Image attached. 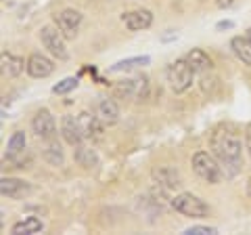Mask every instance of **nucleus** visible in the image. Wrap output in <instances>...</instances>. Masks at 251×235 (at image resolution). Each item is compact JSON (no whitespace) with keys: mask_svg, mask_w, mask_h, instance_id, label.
Instances as JSON below:
<instances>
[{"mask_svg":"<svg viewBox=\"0 0 251 235\" xmlns=\"http://www.w3.org/2000/svg\"><path fill=\"white\" fill-rule=\"evenodd\" d=\"M61 135L63 139L67 141L69 145H80L82 141H84V135H82V128H80V124H77V118L74 116H65L61 120Z\"/></svg>","mask_w":251,"mask_h":235,"instance_id":"nucleus-12","label":"nucleus"},{"mask_svg":"<svg viewBox=\"0 0 251 235\" xmlns=\"http://www.w3.org/2000/svg\"><path fill=\"white\" fill-rule=\"evenodd\" d=\"M188 61V65H191L195 69V74H205L211 69V59H209V55L203 51V49H193V51H188V55L184 57Z\"/></svg>","mask_w":251,"mask_h":235,"instance_id":"nucleus-15","label":"nucleus"},{"mask_svg":"<svg viewBox=\"0 0 251 235\" xmlns=\"http://www.w3.org/2000/svg\"><path fill=\"white\" fill-rule=\"evenodd\" d=\"M13 233H40L42 231V221L38 216H27L23 221L13 225Z\"/></svg>","mask_w":251,"mask_h":235,"instance_id":"nucleus-21","label":"nucleus"},{"mask_svg":"<svg viewBox=\"0 0 251 235\" xmlns=\"http://www.w3.org/2000/svg\"><path fill=\"white\" fill-rule=\"evenodd\" d=\"M77 84H80L77 78H65V80H61L59 84L52 86V92L54 95H67V92H72L74 88H77Z\"/></svg>","mask_w":251,"mask_h":235,"instance_id":"nucleus-23","label":"nucleus"},{"mask_svg":"<svg viewBox=\"0 0 251 235\" xmlns=\"http://www.w3.org/2000/svg\"><path fill=\"white\" fill-rule=\"evenodd\" d=\"M27 74L31 78H49L52 72H54V63L46 57V55H40V53H34L31 57L27 59Z\"/></svg>","mask_w":251,"mask_h":235,"instance_id":"nucleus-8","label":"nucleus"},{"mask_svg":"<svg viewBox=\"0 0 251 235\" xmlns=\"http://www.w3.org/2000/svg\"><path fill=\"white\" fill-rule=\"evenodd\" d=\"M216 4L220 6V9H230V6L234 4V0H218Z\"/></svg>","mask_w":251,"mask_h":235,"instance_id":"nucleus-28","label":"nucleus"},{"mask_svg":"<svg viewBox=\"0 0 251 235\" xmlns=\"http://www.w3.org/2000/svg\"><path fill=\"white\" fill-rule=\"evenodd\" d=\"M124 23L130 32H140V29H147L151 28L153 23V13L151 11H132V13H126L124 15Z\"/></svg>","mask_w":251,"mask_h":235,"instance_id":"nucleus-13","label":"nucleus"},{"mask_svg":"<svg viewBox=\"0 0 251 235\" xmlns=\"http://www.w3.org/2000/svg\"><path fill=\"white\" fill-rule=\"evenodd\" d=\"M172 208H174L176 212L191 216V218H203L209 214V206L193 193H178L176 198L172 200Z\"/></svg>","mask_w":251,"mask_h":235,"instance_id":"nucleus-3","label":"nucleus"},{"mask_svg":"<svg viewBox=\"0 0 251 235\" xmlns=\"http://www.w3.org/2000/svg\"><path fill=\"white\" fill-rule=\"evenodd\" d=\"M193 170L197 172V176H201L203 181H207L211 185H218L222 181V170H220V164L211 158L207 151H199L193 155Z\"/></svg>","mask_w":251,"mask_h":235,"instance_id":"nucleus-4","label":"nucleus"},{"mask_svg":"<svg viewBox=\"0 0 251 235\" xmlns=\"http://www.w3.org/2000/svg\"><path fill=\"white\" fill-rule=\"evenodd\" d=\"M230 49L237 55V59L243 61V65H251V40L243 36H234L230 40Z\"/></svg>","mask_w":251,"mask_h":235,"instance_id":"nucleus-18","label":"nucleus"},{"mask_svg":"<svg viewBox=\"0 0 251 235\" xmlns=\"http://www.w3.org/2000/svg\"><path fill=\"white\" fill-rule=\"evenodd\" d=\"M31 130L36 132V137L40 139H54L57 137V122H54V116L49 112V109H40L34 120H31Z\"/></svg>","mask_w":251,"mask_h":235,"instance_id":"nucleus-7","label":"nucleus"},{"mask_svg":"<svg viewBox=\"0 0 251 235\" xmlns=\"http://www.w3.org/2000/svg\"><path fill=\"white\" fill-rule=\"evenodd\" d=\"M77 124H80V128H82L84 139H97V137H100L103 126H105V124L97 118V114L92 116L88 112H82L80 116H77Z\"/></svg>","mask_w":251,"mask_h":235,"instance_id":"nucleus-11","label":"nucleus"},{"mask_svg":"<svg viewBox=\"0 0 251 235\" xmlns=\"http://www.w3.org/2000/svg\"><path fill=\"white\" fill-rule=\"evenodd\" d=\"M214 155L222 162L224 168H230V176L237 175V170L241 166V153H243V143L239 135L226 126H220L211 132V141H209Z\"/></svg>","mask_w":251,"mask_h":235,"instance_id":"nucleus-1","label":"nucleus"},{"mask_svg":"<svg viewBox=\"0 0 251 235\" xmlns=\"http://www.w3.org/2000/svg\"><path fill=\"white\" fill-rule=\"evenodd\" d=\"M23 151H25V132L17 130V132H13V137L6 143V155L13 158V155H21Z\"/></svg>","mask_w":251,"mask_h":235,"instance_id":"nucleus-22","label":"nucleus"},{"mask_svg":"<svg viewBox=\"0 0 251 235\" xmlns=\"http://www.w3.org/2000/svg\"><path fill=\"white\" fill-rule=\"evenodd\" d=\"M97 118L105 126H113L120 120V107H117L113 99H100L97 105Z\"/></svg>","mask_w":251,"mask_h":235,"instance_id":"nucleus-14","label":"nucleus"},{"mask_svg":"<svg viewBox=\"0 0 251 235\" xmlns=\"http://www.w3.org/2000/svg\"><path fill=\"white\" fill-rule=\"evenodd\" d=\"M138 80H122L120 84H115V97H132L134 95V86H136Z\"/></svg>","mask_w":251,"mask_h":235,"instance_id":"nucleus-24","label":"nucleus"},{"mask_svg":"<svg viewBox=\"0 0 251 235\" xmlns=\"http://www.w3.org/2000/svg\"><path fill=\"white\" fill-rule=\"evenodd\" d=\"M218 229H214V227H203V225H197V227H188V229H184L182 235H216Z\"/></svg>","mask_w":251,"mask_h":235,"instance_id":"nucleus-25","label":"nucleus"},{"mask_svg":"<svg viewBox=\"0 0 251 235\" xmlns=\"http://www.w3.org/2000/svg\"><path fill=\"white\" fill-rule=\"evenodd\" d=\"M54 23H57V28L61 29V34L72 40V38L77 36V28H80V23H82V13L75 9H65V11L54 15Z\"/></svg>","mask_w":251,"mask_h":235,"instance_id":"nucleus-6","label":"nucleus"},{"mask_svg":"<svg viewBox=\"0 0 251 235\" xmlns=\"http://www.w3.org/2000/svg\"><path fill=\"white\" fill-rule=\"evenodd\" d=\"M31 191V185L21 181V178H2L0 181V193L4 198H11V200H21Z\"/></svg>","mask_w":251,"mask_h":235,"instance_id":"nucleus-9","label":"nucleus"},{"mask_svg":"<svg viewBox=\"0 0 251 235\" xmlns=\"http://www.w3.org/2000/svg\"><path fill=\"white\" fill-rule=\"evenodd\" d=\"M42 158L49 164H52V166H63V149H61L57 137L46 139V143L42 145Z\"/></svg>","mask_w":251,"mask_h":235,"instance_id":"nucleus-17","label":"nucleus"},{"mask_svg":"<svg viewBox=\"0 0 251 235\" xmlns=\"http://www.w3.org/2000/svg\"><path fill=\"white\" fill-rule=\"evenodd\" d=\"M149 63H151V57H147V55H140V57H130V59L117 61L115 65L109 67V72H130V69H136L140 65H149Z\"/></svg>","mask_w":251,"mask_h":235,"instance_id":"nucleus-20","label":"nucleus"},{"mask_svg":"<svg viewBox=\"0 0 251 235\" xmlns=\"http://www.w3.org/2000/svg\"><path fill=\"white\" fill-rule=\"evenodd\" d=\"M193 76L195 69L188 65L186 59H176L174 63H170L168 67V82L170 88L176 92V95H182L193 86Z\"/></svg>","mask_w":251,"mask_h":235,"instance_id":"nucleus-2","label":"nucleus"},{"mask_svg":"<svg viewBox=\"0 0 251 235\" xmlns=\"http://www.w3.org/2000/svg\"><path fill=\"white\" fill-rule=\"evenodd\" d=\"M0 65H2V76L4 78H17L27 63L21 57H17V55L2 53V61H0Z\"/></svg>","mask_w":251,"mask_h":235,"instance_id":"nucleus-16","label":"nucleus"},{"mask_svg":"<svg viewBox=\"0 0 251 235\" xmlns=\"http://www.w3.org/2000/svg\"><path fill=\"white\" fill-rule=\"evenodd\" d=\"M63 36L61 34V29L57 28H52V26H44L40 29V40L44 44V49L49 51L52 57H57L59 61H67V49H65V42H63Z\"/></svg>","mask_w":251,"mask_h":235,"instance_id":"nucleus-5","label":"nucleus"},{"mask_svg":"<svg viewBox=\"0 0 251 235\" xmlns=\"http://www.w3.org/2000/svg\"><path fill=\"white\" fill-rule=\"evenodd\" d=\"M247 195L251 198V176H249V181H247Z\"/></svg>","mask_w":251,"mask_h":235,"instance_id":"nucleus-29","label":"nucleus"},{"mask_svg":"<svg viewBox=\"0 0 251 235\" xmlns=\"http://www.w3.org/2000/svg\"><path fill=\"white\" fill-rule=\"evenodd\" d=\"M230 28H234L232 21H220L218 26H216V29H220V32H222V29H230Z\"/></svg>","mask_w":251,"mask_h":235,"instance_id":"nucleus-27","label":"nucleus"},{"mask_svg":"<svg viewBox=\"0 0 251 235\" xmlns=\"http://www.w3.org/2000/svg\"><path fill=\"white\" fill-rule=\"evenodd\" d=\"M247 38H249V40H251V28L247 29Z\"/></svg>","mask_w":251,"mask_h":235,"instance_id":"nucleus-30","label":"nucleus"},{"mask_svg":"<svg viewBox=\"0 0 251 235\" xmlns=\"http://www.w3.org/2000/svg\"><path fill=\"white\" fill-rule=\"evenodd\" d=\"M74 158H75V162L80 164V166H84V168H94L99 164V155H97V151L92 149V147H86V145H75V151H74Z\"/></svg>","mask_w":251,"mask_h":235,"instance_id":"nucleus-19","label":"nucleus"},{"mask_svg":"<svg viewBox=\"0 0 251 235\" xmlns=\"http://www.w3.org/2000/svg\"><path fill=\"white\" fill-rule=\"evenodd\" d=\"M153 178L159 185L168 187V189H176V187L182 185V178H180V172L174 166H155L153 168Z\"/></svg>","mask_w":251,"mask_h":235,"instance_id":"nucleus-10","label":"nucleus"},{"mask_svg":"<svg viewBox=\"0 0 251 235\" xmlns=\"http://www.w3.org/2000/svg\"><path fill=\"white\" fill-rule=\"evenodd\" d=\"M245 149L251 158V124H247V128H245Z\"/></svg>","mask_w":251,"mask_h":235,"instance_id":"nucleus-26","label":"nucleus"}]
</instances>
